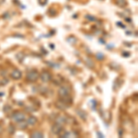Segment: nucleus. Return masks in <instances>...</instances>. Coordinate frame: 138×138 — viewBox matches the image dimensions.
<instances>
[{"label":"nucleus","instance_id":"obj_1","mask_svg":"<svg viewBox=\"0 0 138 138\" xmlns=\"http://www.w3.org/2000/svg\"><path fill=\"white\" fill-rule=\"evenodd\" d=\"M11 118H12V120L14 121V122L19 123V122L25 120V115H24V113H22L20 111H18V112H16V113L13 114Z\"/></svg>","mask_w":138,"mask_h":138},{"label":"nucleus","instance_id":"obj_4","mask_svg":"<svg viewBox=\"0 0 138 138\" xmlns=\"http://www.w3.org/2000/svg\"><path fill=\"white\" fill-rule=\"evenodd\" d=\"M51 78H52V77L48 72H43L42 75H41V79L43 82H49L51 80Z\"/></svg>","mask_w":138,"mask_h":138},{"label":"nucleus","instance_id":"obj_10","mask_svg":"<svg viewBox=\"0 0 138 138\" xmlns=\"http://www.w3.org/2000/svg\"><path fill=\"white\" fill-rule=\"evenodd\" d=\"M97 58H99V60H102V59H104L102 53H99V54H97Z\"/></svg>","mask_w":138,"mask_h":138},{"label":"nucleus","instance_id":"obj_8","mask_svg":"<svg viewBox=\"0 0 138 138\" xmlns=\"http://www.w3.org/2000/svg\"><path fill=\"white\" fill-rule=\"evenodd\" d=\"M77 135L74 132H66L64 135H63V137H77Z\"/></svg>","mask_w":138,"mask_h":138},{"label":"nucleus","instance_id":"obj_6","mask_svg":"<svg viewBox=\"0 0 138 138\" xmlns=\"http://www.w3.org/2000/svg\"><path fill=\"white\" fill-rule=\"evenodd\" d=\"M11 77L14 79H19L21 77V72L19 70H14L11 73Z\"/></svg>","mask_w":138,"mask_h":138},{"label":"nucleus","instance_id":"obj_11","mask_svg":"<svg viewBox=\"0 0 138 138\" xmlns=\"http://www.w3.org/2000/svg\"><path fill=\"white\" fill-rule=\"evenodd\" d=\"M39 2H40V4H41V5H44V4L46 3V2H47V0H39Z\"/></svg>","mask_w":138,"mask_h":138},{"label":"nucleus","instance_id":"obj_9","mask_svg":"<svg viewBox=\"0 0 138 138\" xmlns=\"http://www.w3.org/2000/svg\"><path fill=\"white\" fill-rule=\"evenodd\" d=\"M31 137H43V135L42 134V133L36 132V133H34V134H32Z\"/></svg>","mask_w":138,"mask_h":138},{"label":"nucleus","instance_id":"obj_5","mask_svg":"<svg viewBox=\"0 0 138 138\" xmlns=\"http://www.w3.org/2000/svg\"><path fill=\"white\" fill-rule=\"evenodd\" d=\"M53 134H55V135H58V134H60L61 131H62V125L59 123H56L54 126L53 127Z\"/></svg>","mask_w":138,"mask_h":138},{"label":"nucleus","instance_id":"obj_2","mask_svg":"<svg viewBox=\"0 0 138 138\" xmlns=\"http://www.w3.org/2000/svg\"><path fill=\"white\" fill-rule=\"evenodd\" d=\"M69 93H70V89H69V88L66 87V86H63V87L59 89V95H60L62 98H66V97H68Z\"/></svg>","mask_w":138,"mask_h":138},{"label":"nucleus","instance_id":"obj_3","mask_svg":"<svg viewBox=\"0 0 138 138\" xmlns=\"http://www.w3.org/2000/svg\"><path fill=\"white\" fill-rule=\"evenodd\" d=\"M27 78L31 81H36L39 78V74L36 71H31L28 75H27Z\"/></svg>","mask_w":138,"mask_h":138},{"label":"nucleus","instance_id":"obj_7","mask_svg":"<svg viewBox=\"0 0 138 138\" xmlns=\"http://www.w3.org/2000/svg\"><path fill=\"white\" fill-rule=\"evenodd\" d=\"M36 123H37V118H35L34 116H31L28 119L27 124H28V125H34Z\"/></svg>","mask_w":138,"mask_h":138}]
</instances>
